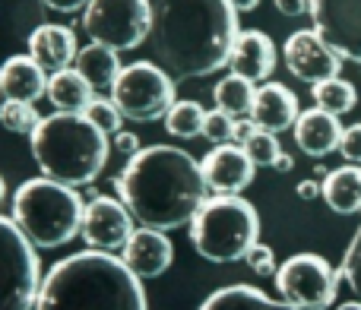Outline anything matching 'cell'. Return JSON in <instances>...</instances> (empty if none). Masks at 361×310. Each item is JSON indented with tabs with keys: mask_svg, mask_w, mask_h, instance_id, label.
<instances>
[{
	"mask_svg": "<svg viewBox=\"0 0 361 310\" xmlns=\"http://www.w3.org/2000/svg\"><path fill=\"white\" fill-rule=\"evenodd\" d=\"M121 203L143 228L175 231L190 225L206 203L203 168L178 146H146L114 178Z\"/></svg>",
	"mask_w": 361,
	"mask_h": 310,
	"instance_id": "cell-1",
	"label": "cell"
},
{
	"mask_svg": "<svg viewBox=\"0 0 361 310\" xmlns=\"http://www.w3.org/2000/svg\"><path fill=\"white\" fill-rule=\"evenodd\" d=\"M238 35L228 0H159L149 38L159 67L175 80H203L228 67Z\"/></svg>",
	"mask_w": 361,
	"mask_h": 310,
	"instance_id": "cell-2",
	"label": "cell"
},
{
	"mask_svg": "<svg viewBox=\"0 0 361 310\" xmlns=\"http://www.w3.org/2000/svg\"><path fill=\"white\" fill-rule=\"evenodd\" d=\"M35 310H149L140 279L102 250L54 263L42 279Z\"/></svg>",
	"mask_w": 361,
	"mask_h": 310,
	"instance_id": "cell-3",
	"label": "cell"
},
{
	"mask_svg": "<svg viewBox=\"0 0 361 310\" xmlns=\"http://www.w3.org/2000/svg\"><path fill=\"white\" fill-rule=\"evenodd\" d=\"M32 159L44 178L67 187H86L108 161V133H102L86 114H51L32 133Z\"/></svg>",
	"mask_w": 361,
	"mask_h": 310,
	"instance_id": "cell-4",
	"label": "cell"
},
{
	"mask_svg": "<svg viewBox=\"0 0 361 310\" xmlns=\"http://www.w3.org/2000/svg\"><path fill=\"white\" fill-rule=\"evenodd\" d=\"M86 203L80 199L76 187L57 184L51 178L25 180L13 193V222L23 228L35 247H63L82 231Z\"/></svg>",
	"mask_w": 361,
	"mask_h": 310,
	"instance_id": "cell-5",
	"label": "cell"
},
{
	"mask_svg": "<svg viewBox=\"0 0 361 310\" xmlns=\"http://www.w3.org/2000/svg\"><path fill=\"white\" fill-rule=\"evenodd\" d=\"M257 241H260V216L238 193L206 199L190 222L193 250L209 263L244 260Z\"/></svg>",
	"mask_w": 361,
	"mask_h": 310,
	"instance_id": "cell-6",
	"label": "cell"
},
{
	"mask_svg": "<svg viewBox=\"0 0 361 310\" xmlns=\"http://www.w3.org/2000/svg\"><path fill=\"white\" fill-rule=\"evenodd\" d=\"M42 292L35 244L13 218L0 216V310H32Z\"/></svg>",
	"mask_w": 361,
	"mask_h": 310,
	"instance_id": "cell-7",
	"label": "cell"
},
{
	"mask_svg": "<svg viewBox=\"0 0 361 310\" xmlns=\"http://www.w3.org/2000/svg\"><path fill=\"white\" fill-rule=\"evenodd\" d=\"M149 0H89L82 10V29L95 44L111 51H133L152 35Z\"/></svg>",
	"mask_w": 361,
	"mask_h": 310,
	"instance_id": "cell-8",
	"label": "cell"
},
{
	"mask_svg": "<svg viewBox=\"0 0 361 310\" xmlns=\"http://www.w3.org/2000/svg\"><path fill=\"white\" fill-rule=\"evenodd\" d=\"M111 101L121 108L127 120L149 124L171 111L175 105V80L165 67L149 61H137L121 70L118 82L111 86Z\"/></svg>",
	"mask_w": 361,
	"mask_h": 310,
	"instance_id": "cell-9",
	"label": "cell"
},
{
	"mask_svg": "<svg viewBox=\"0 0 361 310\" xmlns=\"http://www.w3.org/2000/svg\"><path fill=\"white\" fill-rule=\"evenodd\" d=\"M343 273L320 254H295L276 269V292L288 310H326L336 301Z\"/></svg>",
	"mask_w": 361,
	"mask_h": 310,
	"instance_id": "cell-10",
	"label": "cell"
},
{
	"mask_svg": "<svg viewBox=\"0 0 361 310\" xmlns=\"http://www.w3.org/2000/svg\"><path fill=\"white\" fill-rule=\"evenodd\" d=\"M311 19L343 61L361 63V0H311Z\"/></svg>",
	"mask_w": 361,
	"mask_h": 310,
	"instance_id": "cell-11",
	"label": "cell"
},
{
	"mask_svg": "<svg viewBox=\"0 0 361 310\" xmlns=\"http://www.w3.org/2000/svg\"><path fill=\"white\" fill-rule=\"evenodd\" d=\"M133 216L121 199L111 197H95L86 203V216H82V241L89 250H102V254H118L127 247L133 235Z\"/></svg>",
	"mask_w": 361,
	"mask_h": 310,
	"instance_id": "cell-12",
	"label": "cell"
},
{
	"mask_svg": "<svg viewBox=\"0 0 361 310\" xmlns=\"http://www.w3.org/2000/svg\"><path fill=\"white\" fill-rule=\"evenodd\" d=\"M282 54H286V67L292 70V76H298L301 82H311V86L333 80L343 70V57L314 29H301L295 35H288Z\"/></svg>",
	"mask_w": 361,
	"mask_h": 310,
	"instance_id": "cell-13",
	"label": "cell"
},
{
	"mask_svg": "<svg viewBox=\"0 0 361 310\" xmlns=\"http://www.w3.org/2000/svg\"><path fill=\"white\" fill-rule=\"evenodd\" d=\"M200 168H203V178H206V184H209V190H216V197L241 193L244 187H250L254 171H257L247 149H244V146H231V143L216 146V149L200 161Z\"/></svg>",
	"mask_w": 361,
	"mask_h": 310,
	"instance_id": "cell-14",
	"label": "cell"
},
{
	"mask_svg": "<svg viewBox=\"0 0 361 310\" xmlns=\"http://www.w3.org/2000/svg\"><path fill=\"white\" fill-rule=\"evenodd\" d=\"M121 260L140 282L159 279L162 273H169L171 260H175V244H171V237L165 231L137 228L130 235V241H127V247L121 250Z\"/></svg>",
	"mask_w": 361,
	"mask_h": 310,
	"instance_id": "cell-15",
	"label": "cell"
},
{
	"mask_svg": "<svg viewBox=\"0 0 361 310\" xmlns=\"http://www.w3.org/2000/svg\"><path fill=\"white\" fill-rule=\"evenodd\" d=\"M247 118L254 120L260 130L276 133V137H279L282 130L295 127V120L301 118L298 99H295V92L288 86H282V82H267V86L257 89L254 108H250Z\"/></svg>",
	"mask_w": 361,
	"mask_h": 310,
	"instance_id": "cell-16",
	"label": "cell"
},
{
	"mask_svg": "<svg viewBox=\"0 0 361 310\" xmlns=\"http://www.w3.org/2000/svg\"><path fill=\"white\" fill-rule=\"evenodd\" d=\"M292 130L301 152H307L311 159H326L330 152H339L345 127L339 124L336 114L324 111V108H311V111H301Z\"/></svg>",
	"mask_w": 361,
	"mask_h": 310,
	"instance_id": "cell-17",
	"label": "cell"
},
{
	"mask_svg": "<svg viewBox=\"0 0 361 310\" xmlns=\"http://www.w3.org/2000/svg\"><path fill=\"white\" fill-rule=\"evenodd\" d=\"M29 54L48 73H57V70H67L70 63H76L80 44H76L73 29L57 23H44L29 35Z\"/></svg>",
	"mask_w": 361,
	"mask_h": 310,
	"instance_id": "cell-18",
	"label": "cell"
},
{
	"mask_svg": "<svg viewBox=\"0 0 361 310\" xmlns=\"http://www.w3.org/2000/svg\"><path fill=\"white\" fill-rule=\"evenodd\" d=\"M231 73L244 76L250 82H263L267 76H273L276 70V44L267 32H241L235 42V51H231V61H228Z\"/></svg>",
	"mask_w": 361,
	"mask_h": 310,
	"instance_id": "cell-19",
	"label": "cell"
},
{
	"mask_svg": "<svg viewBox=\"0 0 361 310\" xmlns=\"http://www.w3.org/2000/svg\"><path fill=\"white\" fill-rule=\"evenodd\" d=\"M48 70L42 63L32 61V54L25 57H10V61L0 67V86L4 95L10 101H38L42 95H48V80L44 76Z\"/></svg>",
	"mask_w": 361,
	"mask_h": 310,
	"instance_id": "cell-20",
	"label": "cell"
},
{
	"mask_svg": "<svg viewBox=\"0 0 361 310\" xmlns=\"http://www.w3.org/2000/svg\"><path fill=\"white\" fill-rule=\"evenodd\" d=\"M95 89L86 82V76L80 70H57L48 80V101L63 114H86V108L92 105Z\"/></svg>",
	"mask_w": 361,
	"mask_h": 310,
	"instance_id": "cell-21",
	"label": "cell"
},
{
	"mask_svg": "<svg viewBox=\"0 0 361 310\" xmlns=\"http://www.w3.org/2000/svg\"><path fill=\"white\" fill-rule=\"evenodd\" d=\"M324 203L336 216L361 212V165H343L324 178Z\"/></svg>",
	"mask_w": 361,
	"mask_h": 310,
	"instance_id": "cell-22",
	"label": "cell"
},
{
	"mask_svg": "<svg viewBox=\"0 0 361 310\" xmlns=\"http://www.w3.org/2000/svg\"><path fill=\"white\" fill-rule=\"evenodd\" d=\"M76 70L86 76V82L95 92H105V89H111L114 82H118L124 67H121V61H118V51L89 42L86 48H80V54H76Z\"/></svg>",
	"mask_w": 361,
	"mask_h": 310,
	"instance_id": "cell-23",
	"label": "cell"
},
{
	"mask_svg": "<svg viewBox=\"0 0 361 310\" xmlns=\"http://www.w3.org/2000/svg\"><path fill=\"white\" fill-rule=\"evenodd\" d=\"M200 310H288V307L276 304L269 294H263L254 285H228L212 292Z\"/></svg>",
	"mask_w": 361,
	"mask_h": 310,
	"instance_id": "cell-24",
	"label": "cell"
},
{
	"mask_svg": "<svg viewBox=\"0 0 361 310\" xmlns=\"http://www.w3.org/2000/svg\"><path fill=\"white\" fill-rule=\"evenodd\" d=\"M212 99H216L219 111L238 118V114H250V108H254V99H257V89H254V82H250V80L231 73V76H222V80L216 82V89H212Z\"/></svg>",
	"mask_w": 361,
	"mask_h": 310,
	"instance_id": "cell-25",
	"label": "cell"
},
{
	"mask_svg": "<svg viewBox=\"0 0 361 310\" xmlns=\"http://www.w3.org/2000/svg\"><path fill=\"white\" fill-rule=\"evenodd\" d=\"M311 95H314V105L336 114V118L339 114H349L358 101L355 86H352L349 80H343V76H333V80H324V82H317V86H311Z\"/></svg>",
	"mask_w": 361,
	"mask_h": 310,
	"instance_id": "cell-26",
	"label": "cell"
},
{
	"mask_svg": "<svg viewBox=\"0 0 361 310\" xmlns=\"http://www.w3.org/2000/svg\"><path fill=\"white\" fill-rule=\"evenodd\" d=\"M206 111L200 108V101H175L171 111L165 114V130L178 140H193L203 137Z\"/></svg>",
	"mask_w": 361,
	"mask_h": 310,
	"instance_id": "cell-27",
	"label": "cell"
},
{
	"mask_svg": "<svg viewBox=\"0 0 361 310\" xmlns=\"http://www.w3.org/2000/svg\"><path fill=\"white\" fill-rule=\"evenodd\" d=\"M38 111H35V105L32 101H10L6 99L4 105H0V127L4 130H10V133H35V127H38Z\"/></svg>",
	"mask_w": 361,
	"mask_h": 310,
	"instance_id": "cell-28",
	"label": "cell"
},
{
	"mask_svg": "<svg viewBox=\"0 0 361 310\" xmlns=\"http://www.w3.org/2000/svg\"><path fill=\"white\" fill-rule=\"evenodd\" d=\"M244 149H247L250 161H254L257 168H273L276 159L282 155V146H279V140H276V133H267V130H257L254 137L244 143Z\"/></svg>",
	"mask_w": 361,
	"mask_h": 310,
	"instance_id": "cell-29",
	"label": "cell"
},
{
	"mask_svg": "<svg viewBox=\"0 0 361 310\" xmlns=\"http://www.w3.org/2000/svg\"><path fill=\"white\" fill-rule=\"evenodd\" d=\"M86 118L99 127L102 133H121V108L111 99H92V105L86 108Z\"/></svg>",
	"mask_w": 361,
	"mask_h": 310,
	"instance_id": "cell-30",
	"label": "cell"
},
{
	"mask_svg": "<svg viewBox=\"0 0 361 310\" xmlns=\"http://www.w3.org/2000/svg\"><path fill=\"white\" fill-rule=\"evenodd\" d=\"M203 140H209L212 146H222L235 140V118L225 111H209L206 114V124H203Z\"/></svg>",
	"mask_w": 361,
	"mask_h": 310,
	"instance_id": "cell-31",
	"label": "cell"
},
{
	"mask_svg": "<svg viewBox=\"0 0 361 310\" xmlns=\"http://www.w3.org/2000/svg\"><path fill=\"white\" fill-rule=\"evenodd\" d=\"M343 279L349 282V288L355 292V298L361 301V228L355 231V237H352V244H349V250H345V256H343Z\"/></svg>",
	"mask_w": 361,
	"mask_h": 310,
	"instance_id": "cell-32",
	"label": "cell"
},
{
	"mask_svg": "<svg viewBox=\"0 0 361 310\" xmlns=\"http://www.w3.org/2000/svg\"><path fill=\"white\" fill-rule=\"evenodd\" d=\"M244 260H247V266L254 269L257 275H276V254H273V247H267V244H260L257 241L254 247H250V254L244 256Z\"/></svg>",
	"mask_w": 361,
	"mask_h": 310,
	"instance_id": "cell-33",
	"label": "cell"
},
{
	"mask_svg": "<svg viewBox=\"0 0 361 310\" xmlns=\"http://www.w3.org/2000/svg\"><path fill=\"white\" fill-rule=\"evenodd\" d=\"M339 155H343L349 165H361V124L345 127L343 143H339Z\"/></svg>",
	"mask_w": 361,
	"mask_h": 310,
	"instance_id": "cell-34",
	"label": "cell"
},
{
	"mask_svg": "<svg viewBox=\"0 0 361 310\" xmlns=\"http://www.w3.org/2000/svg\"><path fill=\"white\" fill-rule=\"evenodd\" d=\"M273 4H276V10L288 19H298V16H305V13H311V0H273Z\"/></svg>",
	"mask_w": 361,
	"mask_h": 310,
	"instance_id": "cell-35",
	"label": "cell"
},
{
	"mask_svg": "<svg viewBox=\"0 0 361 310\" xmlns=\"http://www.w3.org/2000/svg\"><path fill=\"white\" fill-rule=\"evenodd\" d=\"M42 4L54 13H80L89 6V0H42Z\"/></svg>",
	"mask_w": 361,
	"mask_h": 310,
	"instance_id": "cell-36",
	"label": "cell"
},
{
	"mask_svg": "<svg viewBox=\"0 0 361 310\" xmlns=\"http://www.w3.org/2000/svg\"><path fill=\"white\" fill-rule=\"evenodd\" d=\"M114 146H118V152H124V155L140 152V140L133 137V133H118V137H114Z\"/></svg>",
	"mask_w": 361,
	"mask_h": 310,
	"instance_id": "cell-37",
	"label": "cell"
},
{
	"mask_svg": "<svg viewBox=\"0 0 361 310\" xmlns=\"http://www.w3.org/2000/svg\"><path fill=\"white\" fill-rule=\"evenodd\" d=\"M257 130H260V127H257L250 118H247V120H235V140H238V143H241V146L247 143V140L254 137Z\"/></svg>",
	"mask_w": 361,
	"mask_h": 310,
	"instance_id": "cell-38",
	"label": "cell"
},
{
	"mask_svg": "<svg viewBox=\"0 0 361 310\" xmlns=\"http://www.w3.org/2000/svg\"><path fill=\"white\" fill-rule=\"evenodd\" d=\"M298 197L301 199L324 197V184H317V180H301V184H298Z\"/></svg>",
	"mask_w": 361,
	"mask_h": 310,
	"instance_id": "cell-39",
	"label": "cell"
},
{
	"mask_svg": "<svg viewBox=\"0 0 361 310\" xmlns=\"http://www.w3.org/2000/svg\"><path fill=\"white\" fill-rule=\"evenodd\" d=\"M292 165H295V161H292V155H286V152H282L279 155V159H276V171H282V174H286V171H292Z\"/></svg>",
	"mask_w": 361,
	"mask_h": 310,
	"instance_id": "cell-40",
	"label": "cell"
},
{
	"mask_svg": "<svg viewBox=\"0 0 361 310\" xmlns=\"http://www.w3.org/2000/svg\"><path fill=\"white\" fill-rule=\"evenodd\" d=\"M228 4L235 6L238 13H241V10H247V13H250V10H257V4H260V0H228Z\"/></svg>",
	"mask_w": 361,
	"mask_h": 310,
	"instance_id": "cell-41",
	"label": "cell"
},
{
	"mask_svg": "<svg viewBox=\"0 0 361 310\" xmlns=\"http://www.w3.org/2000/svg\"><path fill=\"white\" fill-rule=\"evenodd\" d=\"M336 310H361V301H349V304H339Z\"/></svg>",
	"mask_w": 361,
	"mask_h": 310,
	"instance_id": "cell-42",
	"label": "cell"
},
{
	"mask_svg": "<svg viewBox=\"0 0 361 310\" xmlns=\"http://www.w3.org/2000/svg\"><path fill=\"white\" fill-rule=\"evenodd\" d=\"M4 197H6V184H4V178H0V203H4Z\"/></svg>",
	"mask_w": 361,
	"mask_h": 310,
	"instance_id": "cell-43",
	"label": "cell"
},
{
	"mask_svg": "<svg viewBox=\"0 0 361 310\" xmlns=\"http://www.w3.org/2000/svg\"><path fill=\"white\" fill-rule=\"evenodd\" d=\"M0 95H4V86H0Z\"/></svg>",
	"mask_w": 361,
	"mask_h": 310,
	"instance_id": "cell-44",
	"label": "cell"
}]
</instances>
